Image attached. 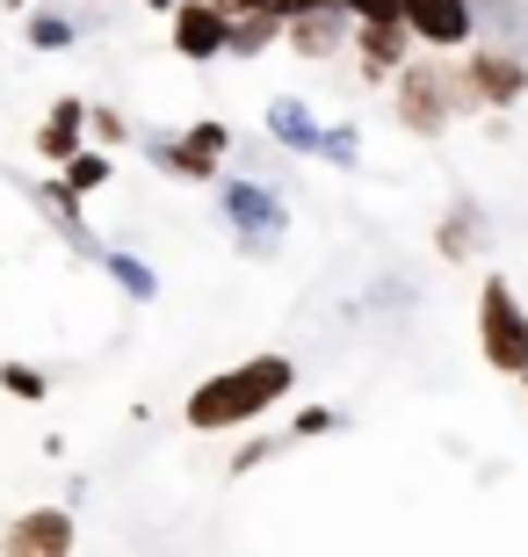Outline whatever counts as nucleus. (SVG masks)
Returning <instances> with one entry per match:
<instances>
[{
	"label": "nucleus",
	"mask_w": 528,
	"mask_h": 557,
	"mask_svg": "<svg viewBox=\"0 0 528 557\" xmlns=\"http://www.w3.org/2000/svg\"><path fill=\"white\" fill-rule=\"evenodd\" d=\"M102 275L131 297V305H152V297H160V269H152L145 253H131V247H102Z\"/></svg>",
	"instance_id": "nucleus-18"
},
{
	"label": "nucleus",
	"mask_w": 528,
	"mask_h": 557,
	"mask_svg": "<svg viewBox=\"0 0 528 557\" xmlns=\"http://www.w3.org/2000/svg\"><path fill=\"white\" fill-rule=\"evenodd\" d=\"M283 15H305V8H333V0H275Z\"/></svg>",
	"instance_id": "nucleus-29"
},
{
	"label": "nucleus",
	"mask_w": 528,
	"mask_h": 557,
	"mask_svg": "<svg viewBox=\"0 0 528 557\" xmlns=\"http://www.w3.org/2000/svg\"><path fill=\"white\" fill-rule=\"evenodd\" d=\"M218 210L224 225H232V247L246 253V261H275L290 239V203L283 188L261 182V174H232V182H218Z\"/></svg>",
	"instance_id": "nucleus-2"
},
{
	"label": "nucleus",
	"mask_w": 528,
	"mask_h": 557,
	"mask_svg": "<svg viewBox=\"0 0 528 557\" xmlns=\"http://www.w3.org/2000/svg\"><path fill=\"white\" fill-rule=\"evenodd\" d=\"M347 29H355V22H347L341 8H305V15H283V51L305 59V65H326V59L347 51Z\"/></svg>",
	"instance_id": "nucleus-10"
},
{
	"label": "nucleus",
	"mask_w": 528,
	"mask_h": 557,
	"mask_svg": "<svg viewBox=\"0 0 528 557\" xmlns=\"http://www.w3.org/2000/svg\"><path fill=\"white\" fill-rule=\"evenodd\" d=\"M275 456H283V442H275V434H246L240 449L224 456V471H232V478H246V471H261V463H275Z\"/></svg>",
	"instance_id": "nucleus-25"
},
{
	"label": "nucleus",
	"mask_w": 528,
	"mask_h": 557,
	"mask_svg": "<svg viewBox=\"0 0 528 557\" xmlns=\"http://www.w3.org/2000/svg\"><path fill=\"white\" fill-rule=\"evenodd\" d=\"M29 145H37L44 166H65L87 145V102H81V95H59V102L44 109V124H37V138H29Z\"/></svg>",
	"instance_id": "nucleus-13"
},
{
	"label": "nucleus",
	"mask_w": 528,
	"mask_h": 557,
	"mask_svg": "<svg viewBox=\"0 0 528 557\" xmlns=\"http://www.w3.org/2000/svg\"><path fill=\"white\" fill-rule=\"evenodd\" d=\"M347 51H355L363 87H391V73L413 59V37L398 22H355V29H347Z\"/></svg>",
	"instance_id": "nucleus-9"
},
{
	"label": "nucleus",
	"mask_w": 528,
	"mask_h": 557,
	"mask_svg": "<svg viewBox=\"0 0 528 557\" xmlns=\"http://www.w3.org/2000/svg\"><path fill=\"white\" fill-rule=\"evenodd\" d=\"M290 392H297V362L268 348V355H246V362H232V370L204 376V384L188 392L182 420L196 434H240V428H254V420H268Z\"/></svg>",
	"instance_id": "nucleus-1"
},
{
	"label": "nucleus",
	"mask_w": 528,
	"mask_h": 557,
	"mask_svg": "<svg viewBox=\"0 0 528 557\" xmlns=\"http://www.w3.org/2000/svg\"><path fill=\"white\" fill-rule=\"evenodd\" d=\"M514 384H521V392H528V370H521V376H514Z\"/></svg>",
	"instance_id": "nucleus-32"
},
{
	"label": "nucleus",
	"mask_w": 528,
	"mask_h": 557,
	"mask_svg": "<svg viewBox=\"0 0 528 557\" xmlns=\"http://www.w3.org/2000/svg\"><path fill=\"white\" fill-rule=\"evenodd\" d=\"M347 22H398V0H333Z\"/></svg>",
	"instance_id": "nucleus-27"
},
{
	"label": "nucleus",
	"mask_w": 528,
	"mask_h": 557,
	"mask_svg": "<svg viewBox=\"0 0 528 557\" xmlns=\"http://www.w3.org/2000/svg\"><path fill=\"white\" fill-rule=\"evenodd\" d=\"M73 543H81L73 507H22L0 529V557H73Z\"/></svg>",
	"instance_id": "nucleus-7"
},
{
	"label": "nucleus",
	"mask_w": 528,
	"mask_h": 557,
	"mask_svg": "<svg viewBox=\"0 0 528 557\" xmlns=\"http://www.w3.org/2000/svg\"><path fill=\"white\" fill-rule=\"evenodd\" d=\"M391 116L406 138H442L464 109H456V81H449V59L434 51H413L398 73H391Z\"/></svg>",
	"instance_id": "nucleus-3"
},
{
	"label": "nucleus",
	"mask_w": 528,
	"mask_h": 557,
	"mask_svg": "<svg viewBox=\"0 0 528 557\" xmlns=\"http://www.w3.org/2000/svg\"><path fill=\"white\" fill-rule=\"evenodd\" d=\"M8 8H15V15H22V8H37V0H8Z\"/></svg>",
	"instance_id": "nucleus-31"
},
{
	"label": "nucleus",
	"mask_w": 528,
	"mask_h": 557,
	"mask_svg": "<svg viewBox=\"0 0 528 557\" xmlns=\"http://www.w3.org/2000/svg\"><path fill=\"white\" fill-rule=\"evenodd\" d=\"M311 160H326V166H341V174H355V166H363V138H355V124L319 131V152H311Z\"/></svg>",
	"instance_id": "nucleus-22"
},
{
	"label": "nucleus",
	"mask_w": 528,
	"mask_h": 557,
	"mask_svg": "<svg viewBox=\"0 0 528 557\" xmlns=\"http://www.w3.org/2000/svg\"><path fill=\"white\" fill-rule=\"evenodd\" d=\"M51 182H59L65 196H81V203H87L95 188H109V182H116V160H109L102 145H81V152H73L65 166H51Z\"/></svg>",
	"instance_id": "nucleus-19"
},
{
	"label": "nucleus",
	"mask_w": 528,
	"mask_h": 557,
	"mask_svg": "<svg viewBox=\"0 0 528 557\" xmlns=\"http://www.w3.org/2000/svg\"><path fill=\"white\" fill-rule=\"evenodd\" d=\"M87 138L102 145H123V138H138V124H131V116H123V109H109V102H87Z\"/></svg>",
	"instance_id": "nucleus-24"
},
{
	"label": "nucleus",
	"mask_w": 528,
	"mask_h": 557,
	"mask_svg": "<svg viewBox=\"0 0 528 557\" xmlns=\"http://www.w3.org/2000/svg\"><path fill=\"white\" fill-rule=\"evenodd\" d=\"M492 247V218L478 196H456V203L442 210V225H434V253L442 261H456V269H470V261H486Z\"/></svg>",
	"instance_id": "nucleus-11"
},
{
	"label": "nucleus",
	"mask_w": 528,
	"mask_h": 557,
	"mask_svg": "<svg viewBox=\"0 0 528 557\" xmlns=\"http://www.w3.org/2000/svg\"><path fill=\"white\" fill-rule=\"evenodd\" d=\"M224 29H232V22L218 15V0H174V8H167V44H174V59H188V65H218Z\"/></svg>",
	"instance_id": "nucleus-8"
},
{
	"label": "nucleus",
	"mask_w": 528,
	"mask_h": 557,
	"mask_svg": "<svg viewBox=\"0 0 528 557\" xmlns=\"http://www.w3.org/2000/svg\"><path fill=\"white\" fill-rule=\"evenodd\" d=\"M319 434H341V413H333V406H297L283 442H319Z\"/></svg>",
	"instance_id": "nucleus-26"
},
{
	"label": "nucleus",
	"mask_w": 528,
	"mask_h": 557,
	"mask_svg": "<svg viewBox=\"0 0 528 557\" xmlns=\"http://www.w3.org/2000/svg\"><path fill=\"white\" fill-rule=\"evenodd\" d=\"M218 15L240 22V15H283V8H275V0H218Z\"/></svg>",
	"instance_id": "nucleus-28"
},
{
	"label": "nucleus",
	"mask_w": 528,
	"mask_h": 557,
	"mask_svg": "<svg viewBox=\"0 0 528 557\" xmlns=\"http://www.w3.org/2000/svg\"><path fill=\"white\" fill-rule=\"evenodd\" d=\"M449 81H456V109L464 116H486V109H514L528 95V59L521 51H492V44H470L449 59Z\"/></svg>",
	"instance_id": "nucleus-4"
},
{
	"label": "nucleus",
	"mask_w": 528,
	"mask_h": 557,
	"mask_svg": "<svg viewBox=\"0 0 528 557\" xmlns=\"http://www.w3.org/2000/svg\"><path fill=\"white\" fill-rule=\"evenodd\" d=\"M470 326H478V355H486V370H500V376H521L528 370V305L514 297L507 275H486V283H478V311H470Z\"/></svg>",
	"instance_id": "nucleus-5"
},
{
	"label": "nucleus",
	"mask_w": 528,
	"mask_h": 557,
	"mask_svg": "<svg viewBox=\"0 0 528 557\" xmlns=\"http://www.w3.org/2000/svg\"><path fill=\"white\" fill-rule=\"evenodd\" d=\"M81 37H87V15H65L51 0L22 8V44H29V51H73Z\"/></svg>",
	"instance_id": "nucleus-15"
},
{
	"label": "nucleus",
	"mask_w": 528,
	"mask_h": 557,
	"mask_svg": "<svg viewBox=\"0 0 528 557\" xmlns=\"http://www.w3.org/2000/svg\"><path fill=\"white\" fill-rule=\"evenodd\" d=\"M138 8H160V15H167V8H174V0H138Z\"/></svg>",
	"instance_id": "nucleus-30"
},
{
	"label": "nucleus",
	"mask_w": 528,
	"mask_h": 557,
	"mask_svg": "<svg viewBox=\"0 0 528 557\" xmlns=\"http://www.w3.org/2000/svg\"><path fill=\"white\" fill-rule=\"evenodd\" d=\"M29 203L51 218V232H59L65 247L81 253V261H102V239H95V225H87V210H81V196H65L59 182H29Z\"/></svg>",
	"instance_id": "nucleus-12"
},
{
	"label": "nucleus",
	"mask_w": 528,
	"mask_h": 557,
	"mask_svg": "<svg viewBox=\"0 0 528 557\" xmlns=\"http://www.w3.org/2000/svg\"><path fill=\"white\" fill-rule=\"evenodd\" d=\"M470 8H478V44L528 59V0H470Z\"/></svg>",
	"instance_id": "nucleus-16"
},
{
	"label": "nucleus",
	"mask_w": 528,
	"mask_h": 557,
	"mask_svg": "<svg viewBox=\"0 0 528 557\" xmlns=\"http://www.w3.org/2000/svg\"><path fill=\"white\" fill-rule=\"evenodd\" d=\"M398 29L413 37V51L456 59L478 44V8L470 0H398Z\"/></svg>",
	"instance_id": "nucleus-6"
},
{
	"label": "nucleus",
	"mask_w": 528,
	"mask_h": 557,
	"mask_svg": "<svg viewBox=\"0 0 528 557\" xmlns=\"http://www.w3.org/2000/svg\"><path fill=\"white\" fill-rule=\"evenodd\" d=\"M182 145L196 152V160H210L218 174H224V160H232V131H224V124H210V116H204V124H188V131H182Z\"/></svg>",
	"instance_id": "nucleus-23"
},
{
	"label": "nucleus",
	"mask_w": 528,
	"mask_h": 557,
	"mask_svg": "<svg viewBox=\"0 0 528 557\" xmlns=\"http://www.w3.org/2000/svg\"><path fill=\"white\" fill-rule=\"evenodd\" d=\"M275 44H283V15H240L224 29V59H261Z\"/></svg>",
	"instance_id": "nucleus-20"
},
{
	"label": "nucleus",
	"mask_w": 528,
	"mask_h": 557,
	"mask_svg": "<svg viewBox=\"0 0 528 557\" xmlns=\"http://www.w3.org/2000/svg\"><path fill=\"white\" fill-rule=\"evenodd\" d=\"M319 116H311V102H297V95H275L268 102V138L283 145V152H297V160H311L319 152Z\"/></svg>",
	"instance_id": "nucleus-14"
},
{
	"label": "nucleus",
	"mask_w": 528,
	"mask_h": 557,
	"mask_svg": "<svg viewBox=\"0 0 528 557\" xmlns=\"http://www.w3.org/2000/svg\"><path fill=\"white\" fill-rule=\"evenodd\" d=\"M0 392L22 398V406H44V398H51V376H44L37 362H0Z\"/></svg>",
	"instance_id": "nucleus-21"
},
{
	"label": "nucleus",
	"mask_w": 528,
	"mask_h": 557,
	"mask_svg": "<svg viewBox=\"0 0 528 557\" xmlns=\"http://www.w3.org/2000/svg\"><path fill=\"white\" fill-rule=\"evenodd\" d=\"M145 160L160 166L167 182H196V188H204V182H224L218 166H210V160H196V152L182 145V131H145Z\"/></svg>",
	"instance_id": "nucleus-17"
}]
</instances>
